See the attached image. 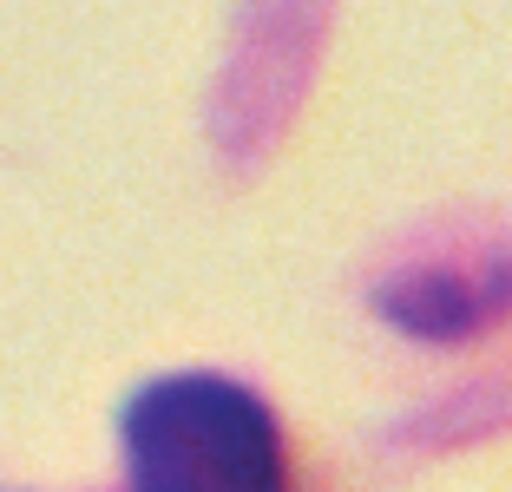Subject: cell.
Listing matches in <instances>:
<instances>
[{"label":"cell","instance_id":"cell-2","mask_svg":"<svg viewBox=\"0 0 512 492\" xmlns=\"http://www.w3.org/2000/svg\"><path fill=\"white\" fill-rule=\"evenodd\" d=\"M506 289H480L473 276H453V269H427V276H401V283L381 296V309L407 328V335H427V342H460L467 328L493 322L506 309Z\"/></svg>","mask_w":512,"mask_h":492},{"label":"cell","instance_id":"cell-1","mask_svg":"<svg viewBox=\"0 0 512 492\" xmlns=\"http://www.w3.org/2000/svg\"><path fill=\"white\" fill-rule=\"evenodd\" d=\"M132 492H289L283 427L243 381L165 374L119 420Z\"/></svg>","mask_w":512,"mask_h":492}]
</instances>
